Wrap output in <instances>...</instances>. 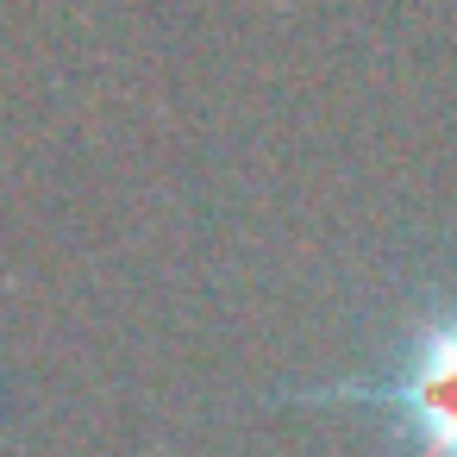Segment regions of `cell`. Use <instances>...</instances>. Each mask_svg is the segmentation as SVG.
Listing matches in <instances>:
<instances>
[{
	"label": "cell",
	"instance_id": "cell-1",
	"mask_svg": "<svg viewBox=\"0 0 457 457\" xmlns=\"http://www.w3.org/2000/svg\"><path fill=\"white\" fill-rule=\"evenodd\" d=\"M282 407H351L376 420L382 457H457V282L407 307L370 370L307 382Z\"/></svg>",
	"mask_w": 457,
	"mask_h": 457
}]
</instances>
